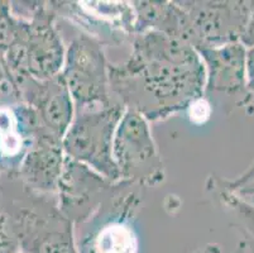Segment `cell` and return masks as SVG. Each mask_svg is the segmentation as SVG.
<instances>
[{"label": "cell", "instance_id": "obj_1", "mask_svg": "<svg viewBox=\"0 0 254 253\" xmlns=\"http://www.w3.org/2000/svg\"><path fill=\"white\" fill-rule=\"evenodd\" d=\"M113 96L156 122L189 109L204 96L206 71L192 46L157 31L135 34L130 57L109 65Z\"/></svg>", "mask_w": 254, "mask_h": 253}, {"label": "cell", "instance_id": "obj_2", "mask_svg": "<svg viewBox=\"0 0 254 253\" xmlns=\"http://www.w3.org/2000/svg\"><path fill=\"white\" fill-rule=\"evenodd\" d=\"M20 186L22 199L6 215L20 252L78 253L73 223L60 210L57 195L39 194L22 182Z\"/></svg>", "mask_w": 254, "mask_h": 253}, {"label": "cell", "instance_id": "obj_3", "mask_svg": "<svg viewBox=\"0 0 254 253\" xmlns=\"http://www.w3.org/2000/svg\"><path fill=\"white\" fill-rule=\"evenodd\" d=\"M126 110L117 100L105 108L75 111L62 139L64 156L86 165L114 184L120 182L119 170L113 159V139Z\"/></svg>", "mask_w": 254, "mask_h": 253}, {"label": "cell", "instance_id": "obj_4", "mask_svg": "<svg viewBox=\"0 0 254 253\" xmlns=\"http://www.w3.org/2000/svg\"><path fill=\"white\" fill-rule=\"evenodd\" d=\"M61 75L70 90L75 111L101 109L117 101L110 90L109 64L103 43L89 34L72 39Z\"/></svg>", "mask_w": 254, "mask_h": 253}, {"label": "cell", "instance_id": "obj_5", "mask_svg": "<svg viewBox=\"0 0 254 253\" xmlns=\"http://www.w3.org/2000/svg\"><path fill=\"white\" fill-rule=\"evenodd\" d=\"M113 159L122 181L148 186L165 178L148 120L134 110L127 109L118 124L113 139Z\"/></svg>", "mask_w": 254, "mask_h": 253}, {"label": "cell", "instance_id": "obj_6", "mask_svg": "<svg viewBox=\"0 0 254 253\" xmlns=\"http://www.w3.org/2000/svg\"><path fill=\"white\" fill-rule=\"evenodd\" d=\"M41 123L33 109L8 81L0 85V164L1 173L17 177L25 155L31 150Z\"/></svg>", "mask_w": 254, "mask_h": 253}, {"label": "cell", "instance_id": "obj_7", "mask_svg": "<svg viewBox=\"0 0 254 253\" xmlns=\"http://www.w3.org/2000/svg\"><path fill=\"white\" fill-rule=\"evenodd\" d=\"M122 184L123 181L114 184L86 165L64 156L57 189L60 210L73 224L86 222L120 189Z\"/></svg>", "mask_w": 254, "mask_h": 253}, {"label": "cell", "instance_id": "obj_8", "mask_svg": "<svg viewBox=\"0 0 254 253\" xmlns=\"http://www.w3.org/2000/svg\"><path fill=\"white\" fill-rule=\"evenodd\" d=\"M186 11L196 37L195 50L239 42L251 5L247 1H179Z\"/></svg>", "mask_w": 254, "mask_h": 253}, {"label": "cell", "instance_id": "obj_9", "mask_svg": "<svg viewBox=\"0 0 254 253\" xmlns=\"http://www.w3.org/2000/svg\"><path fill=\"white\" fill-rule=\"evenodd\" d=\"M15 91L33 109L43 128L64 139L75 115V105L61 74L47 80L28 78Z\"/></svg>", "mask_w": 254, "mask_h": 253}, {"label": "cell", "instance_id": "obj_10", "mask_svg": "<svg viewBox=\"0 0 254 253\" xmlns=\"http://www.w3.org/2000/svg\"><path fill=\"white\" fill-rule=\"evenodd\" d=\"M129 181H123L120 189L108 200L109 219L91 232L80 248V253H137L138 242L130 220L137 204L134 194L122 195Z\"/></svg>", "mask_w": 254, "mask_h": 253}, {"label": "cell", "instance_id": "obj_11", "mask_svg": "<svg viewBox=\"0 0 254 253\" xmlns=\"http://www.w3.org/2000/svg\"><path fill=\"white\" fill-rule=\"evenodd\" d=\"M64 162L62 139L41 127L31 150L20 165L17 177L33 191L57 195Z\"/></svg>", "mask_w": 254, "mask_h": 253}, {"label": "cell", "instance_id": "obj_12", "mask_svg": "<svg viewBox=\"0 0 254 253\" xmlns=\"http://www.w3.org/2000/svg\"><path fill=\"white\" fill-rule=\"evenodd\" d=\"M196 51L206 71L205 91L235 94L247 86V51L240 42Z\"/></svg>", "mask_w": 254, "mask_h": 253}, {"label": "cell", "instance_id": "obj_13", "mask_svg": "<svg viewBox=\"0 0 254 253\" xmlns=\"http://www.w3.org/2000/svg\"><path fill=\"white\" fill-rule=\"evenodd\" d=\"M228 198L230 199V201H232V205L234 206V208H239L240 212L246 213V214H248V215H252V220L254 222V209H253V206L248 205V204H246L244 201H243V203H242V201H238V199H233V196L230 194L228 195Z\"/></svg>", "mask_w": 254, "mask_h": 253}, {"label": "cell", "instance_id": "obj_14", "mask_svg": "<svg viewBox=\"0 0 254 253\" xmlns=\"http://www.w3.org/2000/svg\"><path fill=\"white\" fill-rule=\"evenodd\" d=\"M9 3H6V1H0V13L4 10V9L8 6ZM5 81V76H4V73H3V69H1V66H0V85Z\"/></svg>", "mask_w": 254, "mask_h": 253}, {"label": "cell", "instance_id": "obj_15", "mask_svg": "<svg viewBox=\"0 0 254 253\" xmlns=\"http://www.w3.org/2000/svg\"><path fill=\"white\" fill-rule=\"evenodd\" d=\"M0 175H1V164H0Z\"/></svg>", "mask_w": 254, "mask_h": 253}, {"label": "cell", "instance_id": "obj_16", "mask_svg": "<svg viewBox=\"0 0 254 253\" xmlns=\"http://www.w3.org/2000/svg\"><path fill=\"white\" fill-rule=\"evenodd\" d=\"M17 253H24V252H20V251H19V252H17Z\"/></svg>", "mask_w": 254, "mask_h": 253}]
</instances>
